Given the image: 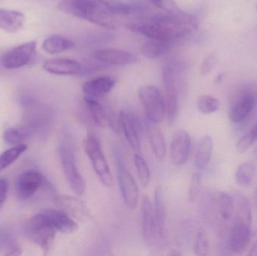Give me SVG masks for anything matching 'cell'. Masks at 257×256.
<instances>
[{"instance_id": "obj_1", "label": "cell", "mask_w": 257, "mask_h": 256, "mask_svg": "<svg viewBox=\"0 0 257 256\" xmlns=\"http://www.w3.org/2000/svg\"><path fill=\"white\" fill-rule=\"evenodd\" d=\"M60 12L85 20L108 30L117 27V20L104 0H61L57 6Z\"/></svg>"}, {"instance_id": "obj_2", "label": "cell", "mask_w": 257, "mask_h": 256, "mask_svg": "<svg viewBox=\"0 0 257 256\" xmlns=\"http://www.w3.org/2000/svg\"><path fill=\"white\" fill-rule=\"evenodd\" d=\"M127 29L133 33L142 35L151 40L166 41L175 43L179 39L190 36L195 30L178 27L169 23L151 20L145 24H128Z\"/></svg>"}, {"instance_id": "obj_3", "label": "cell", "mask_w": 257, "mask_h": 256, "mask_svg": "<svg viewBox=\"0 0 257 256\" xmlns=\"http://www.w3.org/2000/svg\"><path fill=\"white\" fill-rule=\"evenodd\" d=\"M26 236L48 254L52 248L55 239V229L43 213L32 216L24 226Z\"/></svg>"}, {"instance_id": "obj_4", "label": "cell", "mask_w": 257, "mask_h": 256, "mask_svg": "<svg viewBox=\"0 0 257 256\" xmlns=\"http://www.w3.org/2000/svg\"><path fill=\"white\" fill-rule=\"evenodd\" d=\"M58 156L68 184L78 196L84 195L86 190L85 182L78 171L75 152L69 141L59 147Z\"/></svg>"}, {"instance_id": "obj_5", "label": "cell", "mask_w": 257, "mask_h": 256, "mask_svg": "<svg viewBox=\"0 0 257 256\" xmlns=\"http://www.w3.org/2000/svg\"><path fill=\"white\" fill-rule=\"evenodd\" d=\"M22 107L24 108V126L32 133L43 132L49 127L53 119L52 110L49 106L40 103L32 96Z\"/></svg>"}, {"instance_id": "obj_6", "label": "cell", "mask_w": 257, "mask_h": 256, "mask_svg": "<svg viewBox=\"0 0 257 256\" xmlns=\"http://www.w3.org/2000/svg\"><path fill=\"white\" fill-rule=\"evenodd\" d=\"M84 149L101 183L106 187H111L113 184L112 174L97 137L89 134L84 140Z\"/></svg>"}, {"instance_id": "obj_7", "label": "cell", "mask_w": 257, "mask_h": 256, "mask_svg": "<svg viewBox=\"0 0 257 256\" xmlns=\"http://www.w3.org/2000/svg\"><path fill=\"white\" fill-rule=\"evenodd\" d=\"M139 96L148 121L156 124L161 123L166 114V107L160 90L154 85L143 86L139 90Z\"/></svg>"}, {"instance_id": "obj_8", "label": "cell", "mask_w": 257, "mask_h": 256, "mask_svg": "<svg viewBox=\"0 0 257 256\" xmlns=\"http://www.w3.org/2000/svg\"><path fill=\"white\" fill-rule=\"evenodd\" d=\"M163 81L164 86L165 102L168 123H175L178 112V97L177 91L176 68L173 63H166L163 67Z\"/></svg>"}, {"instance_id": "obj_9", "label": "cell", "mask_w": 257, "mask_h": 256, "mask_svg": "<svg viewBox=\"0 0 257 256\" xmlns=\"http://www.w3.org/2000/svg\"><path fill=\"white\" fill-rule=\"evenodd\" d=\"M117 179L123 201L127 207L135 208L139 199V189L136 180L125 166L120 156H116Z\"/></svg>"}, {"instance_id": "obj_10", "label": "cell", "mask_w": 257, "mask_h": 256, "mask_svg": "<svg viewBox=\"0 0 257 256\" xmlns=\"http://www.w3.org/2000/svg\"><path fill=\"white\" fill-rule=\"evenodd\" d=\"M36 42L32 41L7 51L2 56V66L6 69H19L27 66L36 54Z\"/></svg>"}, {"instance_id": "obj_11", "label": "cell", "mask_w": 257, "mask_h": 256, "mask_svg": "<svg viewBox=\"0 0 257 256\" xmlns=\"http://www.w3.org/2000/svg\"><path fill=\"white\" fill-rule=\"evenodd\" d=\"M48 183L44 176L37 171H27L21 173L15 180V192L21 200L31 198L36 192Z\"/></svg>"}, {"instance_id": "obj_12", "label": "cell", "mask_w": 257, "mask_h": 256, "mask_svg": "<svg viewBox=\"0 0 257 256\" xmlns=\"http://www.w3.org/2000/svg\"><path fill=\"white\" fill-rule=\"evenodd\" d=\"M250 236L251 225L242 221H234L226 241L228 250L234 255L244 253L250 243Z\"/></svg>"}, {"instance_id": "obj_13", "label": "cell", "mask_w": 257, "mask_h": 256, "mask_svg": "<svg viewBox=\"0 0 257 256\" xmlns=\"http://www.w3.org/2000/svg\"><path fill=\"white\" fill-rule=\"evenodd\" d=\"M54 203L59 210H63L71 217L81 222L90 220L91 213L84 203L77 197L70 195H57L54 197Z\"/></svg>"}, {"instance_id": "obj_14", "label": "cell", "mask_w": 257, "mask_h": 256, "mask_svg": "<svg viewBox=\"0 0 257 256\" xmlns=\"http://www.w3.org/2000/svg\"><path fill=\"white\" fill-rule=\"evenodd\" d=\"M93 57L101 63L111 66H130L139 62V57L136 54L114 48L97 50L93 53Z\"/></svg>"}, {"instance_id": "obj_15", "label": "cell", "mask_w": 257, "mask_h": 256, "mask_svg": "<svg viewBox=\"0 0 257 256\" xmlns=\"http://www.w3.org/2000/svg\"><path fill=\"white\" fill-rule=\"evenodd\" d=\"M191 148V138L188 132L183 129L177 130L172 136L170 156L175 166L184 165L187 160Z\"/></svg>"}, {"instance_id": "obj_16", "label": "cell", "mask_w": 257, "mask_h": 256, "mask_svg": "<svg viewBox=\"0 0 257 256\" xmlns=\"http://www.w3.org/2000/svg\"><path fill=\"white\" fill-rule=\"evenodd\" d=\"M117 122L130 146L135 150H140L142 126L139 120L132 113L121 111Z\"/></svg>"}, {"instance_id": "obj_17", "label": "cell", "mask_w": 257, "mask_h": 256, "mask_svg": "<svg viewBox=\"0 0 257 256\" xmlns=\"http://www.w3.org/2000/svg\"><path fill=\"white\" fill-rule=\"evenodd\" d=\"M44 70L53 75H81L83 67L76 60L67 58H57L48 60L43 63Z\"/></svg>"}, {"instance_id": "obj_18", "label": "cell", "mask_w": 257, "mask_h": 256, "mask_svg": "<svg viewBox=\"0 0 257 256\" xmlns=\"http://www.w3.org/2000/svg\"><path fill=\"white\" fill-rule=\"evenodd\" d=\"M116 83L117 80L111 76L96 77L83 84L82 91L85 96L96 99L110 93L116 85Z\"/></svg>"}, {"instance_id": "obj_19", "label": "cell", "mask_w": 257, "mask_h": 256, "mask_svg": "<svg viewBox=\"0 0 257 256\" xmlns=\"http://www.w3.org/2000/svg\"><path fill=\"white\" fill-rule=\"evenodd\" d=\"M42 213L48 218L57 231L64 234H72L78 231V225L77 222L63 210L47 209Z\"/></svg>"}, {"instance_id": "obj_20", "label": "cell", "mask_w": 257, "mask_h": 256, "mask_svg": "<svg viewBox=\"0 0 257 256\" xmlns=\"http://www.w3.org/2000/svg\"><path fill=\"white\" fill-rule=\"evenodd\" d=\"M141 230L144 239L150 242L153 237L157 234L156 231L155 220H154V209L151 204V200L148 196L144 197L141 208Z\"/></svg>"}, {"instance_id": "obj_21", "label": "cell", "mask_w": 257, "mask_h": 256, "mask_svg": "<svg viewBox=\"0 0 257 256\" xmlns=\"http://www.w3.org/2000/svg\"><path fill=\"white\" fill-rule=\"evenodd\" d=\"M255 99L251 93H244L234 104L229 112V119L234 123L244 121L251 113Z\"/></svg>"}, {"instance_id": "obj_22", "label": "cell", "mask_w": 257, "mask_h": 256, "mask_svg": "<svg viewBox=\"0 0 257 256\" xmlns=\"http://www.w3.org/2000/svg\"><path fill=\"white\" fill-rule=\"evenodd\" d=\"M25 15L15 10L0 9V30L7 33H18L24 28Z\"/></svg>"}, {"instance_id": "obj_23", "label": "cell", "mask_w": 257, "mask_h": 256, "mask_svg": "<svg viewBox=\"0 0 257 256\" xmlns=\"http://www.w3.org/2000/svg\"><path fill=\"white\" fill-rule=\"evenodd\" d=\"M147 132L149 138L151 148L159 160H163L166 157V139L161 129L156 123L148 121L147 124Z\"/></svg>"}, {"instance_id": "obj_24", "label": "cell", "mask_w": 257, "mask_h": 256, "mask_svg": "<svg viewBox=\"0 0 257 256\" xmlns=\"http://www.w3.org/2000/svg\"><path fill=\"white\" fill-rule=\"evenodd\" d=\"M214 151V141L209 135L202 137L196 146L194 165L198 169L205 168L211 161Z\"/></svg>"}, {"instance_id": "obj_25", "label": "cell", "mask_w": 257, "mask_h": 256, "mask_svg": "<svg viewBox=\"0 0 257 256\" xmlns=\"http://www.w3.org/2000/svg\"><path fill=\"white\" fill-rule=\"evenodd\" d=\"M154 220H155L156 231L158 237H164L165 227H166V207L163 189L160 186H157L154 193Z\"/></svg>"}, {"instance_id": "obj_26", "label": "cell", "mask_w": 257, "mask_h": 256, "mask_svg": "<svg viewBox=\"0 0 257 256\" xmlns=\"http://www.w3.org/2000/svg\"><path fill=\"white\" fill-rule=\"evenodd\" d=\"M174 42L166 41L151 40L145 42L142 47V53L149 60L161 58L172 51Z\"/></svg>"}, {"instance_id": "obj_27", "label": "cell", "mask_w": 257, "mask_h": 256, "mask_svg": "<svg viewBox=\"0 0 257 256\" xmlns=\"http://www.w3.org/2000/svg\"><path fill=\"white\" fill-rule=\"evenodd\" d=\"M75 46L72 40L60 35L49 36L42 43V49L49 54H60L72 49Z\"/></svg>"}, {"instance_id": "obj_28", "label": "cell", "mask_w": 257, "mask_h": 256, "mask_svg": "<svg viewBox=\"0 0 257 256\" xmlns=\"http://www.w3.org/2000/svg\"><path fill=\"white\" fill-rule=\"evenodd\" d=\"M84 106L90 120L95 125L103 127L106 121L105 111L103 106L94 98L84 96Z\"/></svg>"}, {"instance_id": "obj_29", "label": "cell", "mask_w": 257, "mask_h": 256, "mask_svg": "<svg viewBox=\"0 0 257 256\" xmlns=\"http://www.w3.org/2000/svg\"><path fill=\"white\" fill-rule=\"evenodd\" d=\"M215 204L220 217L223 220H229L235 213V202L231 195L218 192L215 195Z\"/></svg>"}, {"instance_id": "obj_30", "label": "cell", "mask_w": 257, "mask_h": 256, "mask_svg": "<svg viewBox=\"0 0 257 256\" xmlns=\"http://www.w3.org/2000/svg\"><path fill=\"white\" fill-rule=\"evenodd\" d=\"M234 202H235V209H236L234 220L242 221L251 225V208L247 197L241 194H238L235 195V198H234Z\"/></svg>"}, {"instance_id": "obj_31", "label": "cell", "mask_w": 257, "mask_h": 256, "mask_svg": "<svg viewBox=\"0 0 257 256\" xmlns=\"http://www.w3.org/2000/svg\"><path fill=\"white\" fill-rule=\"evenodd\" d=\"M256 174V167L251 161L243 162L238 166L235 173V180L242 187H247L251 184Z\"/></svg>"}, {"instance_id": "obj_32", "label": "cell", "mask_w": 257, "mask_h": 256, "mask_svg": "<svg viewBox=\"0 0 257 256\" xmlns=\"http://www.w3.org/2000/svg\"><path fill=\"white\" fill-rule=\"evenodd\" d=\"M0 250L6 255H21V246L11 231L6 230L0 234Z\"/></svg>"}, {"instance_id": "obj_33", "label": "cell", "mask_w": 257, "mask_h": 256, "mask_svg": "<svg viewBox=\"0 0 257 256\" xmlns=\"http://www.w3.org/2000/svg\"><path fill=\"white\" fill-rule=\"evenodd\" d=\"M32 132L25 126L9 128L5 131L3 138L5 141L10 145H19L24 144V141L30 136Z\"/></svg>"}, {"instance_id": "obj_34", "label": "cell", "mask_w": 257, "mask_h": 256, "mask_svg": "<svg viewBox=\"0 0 257 256\" xmlns=\"http://www.w3.org/2000/svg\"><path fill=\"white\" fill-rule=\"evenodd\" d=\"M27 150V146L22 144L15 146L3 152L0 155V172L10 166Z\"/></svg>"}, {"instance_id": "obj_35", "label": "cell", "mask_w": 257, "mask_h": 256, "mask_svg": "<svg viewBox=\"0 0 257 256\" xmlns=\"http://www.w3.org/2000/svg\"><path fill=\"white\" fill-rule=\"evenodd\" d=\"M197 106L199 111L205 114H213L218 111L220 102L217 98L209 95H202L198 99Z\"/></svg>"}, {"instance_id": "obj_36", "label": "cell", "mask_w": 257, "mask_h": 256, "mask_svg": "<svg viewBox=\"0 0 257 256\" xmlns=\"http://www.w3.org/2000/svg\"><path fill=\"white\" fill-rule=\"evenodd\" d=\"M134 161L139 182L143 186H148L151 180V171L148 162L139 154L135 155Z\"/></svg>"}, {"instance_id": "obj_37", "label": "cell", "mask_w": 257, "mask_h": 256, "mask_svg": "<svg viewBox=\"0 0 257 256\" xmlns=\"http://www.w3.org/2000/svg\"><path fill=\"white\" fill-rule=\"evenodd\" d=\"M107 8L110 12L114 15H130L139 12L140 9L139 6L121 3V2H106L105 1Z\"/></svg>"}, {"instance_id": "obj_38", "label": "cell", "mask_w": 257, "mask_h": 256, "mask_svg": "<svg viewBox=\"0 0 257 256\" xmlns=\"http://www.w3.org/2000/svg\"><path fill=\"white\" fill-rule=\"evenodd\" d=\"M150 3L167 15H181L184 12L178 6L175 0H150Z\"/></svg>"}, {"instance_id": "obj_39", "label": "cell", "mask_w": 257, "mask_h": 256, "mask_svg": "<svg viewBox=\"0 0 257 256\" xmlns=\"http://www.w3.org/2000/svg\"><path fill=\"white\" fill-rule=\"evenodd\" d=\"M209 242L204 231L198 232L194 243V252L197 255H207L209 253Z\"/></svg>"}, {"instance_id": "obj_40", "label": "cell", "mask_w": 257, "mask_h": 256, "mask_svg": "<svg viewBox=\"0 0 257 256\" xmlns=\"http://www.w3.org/2000/svg\"><path fill=\"white\" fill-rule=\"evenodd\" d=\"M202 188V174L200 173H194L192 176L191 185L189 191V200L190 202L196 201Z\"/></svg>"}, {"instance_id": "obj_41", "label": "cell", "mask_w": 257, "mask_h": 256, "mask_svg": "<svg viewBox=\"0 0 257 256\" xmlns=\"http://www.w3.org/2000/svg\"><path fill=\"white\" fill-rule=\"evenodd\" d=\"M254 142L255 141L252 138L251 135H250L249 132H247V134L243 135L237 142L236 147H235L236 151L239 154H243L250 148V147L253 145Z\"/></svg>"}, {"instance_id": "obj_42", "label": "cell", "mask_w": 257, "mask_h": 256, "mask_svg": "<svg viewBox=\"0 0 257 256\" xmlns=\"http://www.w3.org/2000/svg\"><path fill=\"white\" fill-rule=\"evenodd\" d=\"M217 63V58L214 54L207 56L201 65V74L203 76L208 75L215 67Z\"/></svg>"}, {"instance_id": "obj_43", "label": "cell", "mask_w": 257, "mask_h": 256, "mask_svg": "<svg viewBox=\"0 0 257 256\" xmlns=\"http://www.w3.org/2000/svg\"><path fill=\"white\" fill-rule=\"evenodd\" d=\"M9 183L6 179H0V210L7 198Z\"/></svg>"}, {"instance_id": "obj_44", "label": "cell", "mask_w": 257, "mask_h": 256, "mask_svg": "<svg viewBox=\"0 0 257 256\" xmlns=\"http://www.w3.org/2000/svg\"><path fill=\"white\" fill-rule=\"evenodd\" d=\"M226 77V73H220L214 80V85H218Z\"/></svg>"}, {"instance_id": "obj_45", "label": "cell", "mask_w": 257, "mask_h": 256, "mask_svg": "<svg viewBox=\"0 0 257 256\" xmlns=\"http://www.w3.org/2000/svg\"><path fill=\"white\" fill-rule=\"evenodd\" d=\"M249 133L251 135L253 141H256L257 140V122L256 124L254 125V126L252 128L251 130L249 132Z\"/></svg>"}, {"instance_id": "obj_46", "label": "cell", "mask_w": 257, "mask_h": 256, "mask_svg": "<svg viewBox=\"0 0 257 256\" xmlns=\"http://www.w3.org/2000/svg\"><path fill=\"white\" fill-rule=\"evenodd\" d=\"M249 256H257V240L255 242L254 244L252 246L250 249V252L248 253Z\"/></svg>"}, {"instance_id": "obj_47", "label": "cell", "mask_w": 257, "mask_h": 256, "mask_svg": "<svg viewBox=\"0 0 257 256\" xmlns=\"http://www.w3.org/2000/svg\"><path fill=\"white\" fill-rule=\"evenodd\" d=\"M256 203H257V188H256Z\"/></svg>"}, {"instance_id": "obj_48", "label": "cell", "mask_w": 257, "mask_h": 256, "mask_svg": "<svg viewBox=\"0 0 257 256\" xmlns=\"http://www.w3.org/2000/svg\"><path fill=\"white\" fill-rule=\"evenodd\" d=\"M256 11H257V3H256Z\"/></svg>"}, {"instance_id": "obj_49", "label": "cell", "mask_w": 257, "mask_h": 256, "mask_svg": "<svg viewBox=\"0 0 257 256\" xmlns=\"http://www.w3.org/2000/svg\"><path fill=\"white\" fill-rule=\"evenodd\" d=\"M256 102H257V96H256Z\"/></svg>"}]
</instances>
